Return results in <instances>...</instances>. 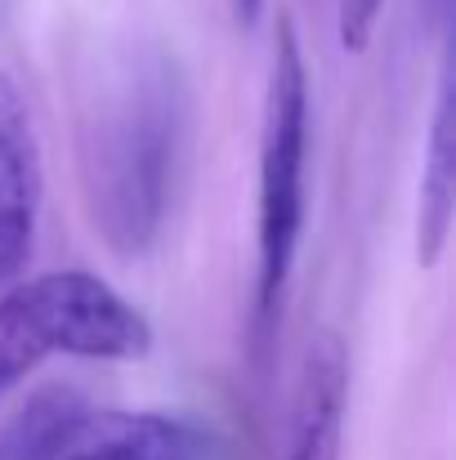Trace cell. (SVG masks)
I'll list each match as a JSON object with an SVG mask.
<instances>
[{
  "label": "cell",
  "instance_id": "cell-1",
  "mask_svg": "<svg viewBox=\"0 0 456 460\" xmlns=\"http://www.w3.org/2000/svg\"><path fill=\"white\" fill-rule=\"evenodd\" d=\"M192 94L179 63L144 45L99 90L85 121V192L94 228L121 260L148 255L188 161Z\"/></svg>",
  "mask_w": 456,
  "mask_h": 460
},
{
  "label": "cell",
  "instance_id": "cell-2",
  "mask_svg": "<svg viewBox=\"0 0 456 460\" xmlns=\"http://www.w3.org/2000/svg\"><path fill=\"white\" fill-rule=\"evenodd\" d=\"M308 174V67L296 22L282 18L269 54L260 112V188H255V335L278 331L304 233Z\"/></svg>",
  "mask_w": 456,
  "mask_h": 460
},
{
  "label": "cell",
  "instance_id": "cell-3",
  "mask_svg": "<svg viewBox=\"0 0 456 460\" xmlns=\"http://www.w3.org/2000/svg\"><path fill=\"white\" fill-rule=\"evenodd\" d=\"M152 349V322L117 287L81 269H54L0 296V398L45 358L135 362Z\"/></svg>",
  "mask_w": 456,
  "mask_h": 460
},
{
  "label": "cell",
  "instance_id": "cell-4",
  "mask_svg": "<svg viewBox=\"0 0 456 460\" xmlns=\"http://www.w3.org/2000/svg\"><path fill=\"white\" fill-rule=\"evenodd\" d=\"M0 460H210L197 425L165 411L94 407L72 394H40L4 429Z\"/></svg>",
  "mask_w": 456,
  "mask_h": 460
},
{
  "label": "cell",
  "instance_id": "cell-5",
  "mask_svg": "<svg viewBox=\"0 0 456 460\" xmlns=\"http://www.w3.org/2000/svg\"><path fill=\"white\" fill-rule=\"evenodd\" d=\"M45 201V161L27 94L0 72V282L18 278L36 251Z\"/></svg>",
  "mask_w": 456,
  "mask_h": 460
},
{
  "label": "cell",
  "instance_id": "cell-6",
  "mask_svg": "<svg viewBox=\"0 0 456 460\" xmlns=\"http://www.w3.org/2000/svg\"><path fill=\"white\" fill-rule=\"evenodd\" d=\"M452 58L443 54L439 67V94L425 130V161L416 183V260L434 269L452 242V210H456V135H452Z\"/></svg>",
  "mask_w": 456,
  "mask_h": 460
},
{
  "label": "cell",
  "instance_id": "cell-7",
  "mask_svg": "<svg viewBox=\"0 0 456 460\" xmlns=\"http://www.w3.org/2000/svg\"><path fill=\"white\" fill-rule=\"evenodd\" d=\"M389 0H335V36L344 54H362L385 18Z\"/></svg>",
  "mask_w": 456,
  "mask_h": 460
},
{
  "label": "cell",
  "instance_id": "cell-8",
  "mask_svg": "<svg viewBox=\"0 0 456 460\" xmlns=\"http://www.w3.org/2000/svg\"><path fill=\"white\" fill-rule=\"evenodd\" d=\"M260 9H264V0H233V13H237L242 27H255L260 22Z\"/></svg>",
  "mask_w": 456,
  "mask_h": 460
}]
</instances>
